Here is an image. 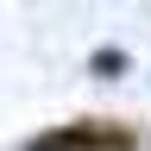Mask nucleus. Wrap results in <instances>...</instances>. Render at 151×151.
Returning <instances> with one entry per match:
<instances>
[{
	"label": "nucleus",
	"instance_id": "obj_1",
	"mask_svg": "<svg viewBox=\"0 0 151 151\" xmlns=\"http://www.w3.org/2000/svg\"><path fill=\"white\" fill-rule=\"evenodd\" d=\"M19 151H139V126H126V120H63V126H44L38 139H25Z\"/></svg>",
	"mask_w": 151,
	"mask_h": 151
},
{
	"label": "nucleus",
	"instance_id": "obj_2",
	"mask_svg": "<svg viewBox=\"0 0 151 151\" xmlns=\"http://www.w3.org/2000/svg\"><path fill=\"white\" fill-rule=\"evenodd\" d=\"M132 69V57L120 50V44H101V50H88V76H107V82H113V76H126Z\"/></svg>",
	"mask_w": 151,
	"mask_h": 151
}]
</instances>
